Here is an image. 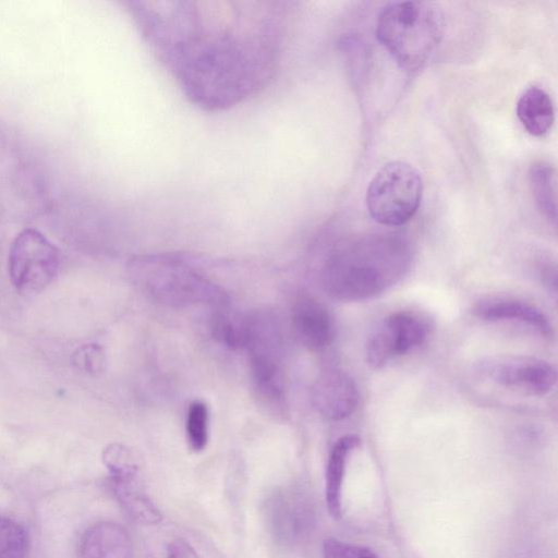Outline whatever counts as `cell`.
Instances as JSON below:
<instances>
[{
	"label": "cell",
	"mask_w": 558,
	"mask_h": 558,
	"mask_svg": "<svg viewBox=\"0 0 558 558\" xmlns=\"http://www.w3.org/2000/svg\"><path fill=\"white\" fill-rule=\"evenodd\" d=\"M29 538L17 521L0 515V558H27Z\"/></svg>",
	"instance_id": "19"
},
{
	"label": "cell",
	"mask_w": 558,
	"mask_h": 558,
	"mask_svg": "<svg viewBox=\"0 0 558 558\" xmlns=\"http://www.w3.org/2000/svg\"><path fill=\"white\" fill-rule=\"evenodd\" d=\"M517 116L531 135L544 136L554 123L555 111L551 98L543 88L531 86L518 100Z\"/></svg>",
	"instance_id": "16"
},
{
	"label": "cell",
	"mask_w": 558,
	"mask_h": 558,
	"mask_svg": "<svg viewBox=\"0 0 558 558\" xmlns=\"http://www.w3.org/2000/svg\"><path fill=\"white\" fill-rule=\"evenodd\" d=\"M186 440L190 448L199 452L208 441V409L202 401H193L186 414Z\"/></svg>",
	"instance_id": "20"
},
{
	"label": "cell",
	"mask_w": 558,
	"mask_h": 558,
	"mask_svg": "<svg viewBox=\"0 0 558 558\" xmlns=\"http://www.w3.org/2000/svg\"><path fill=\"white\" fill-rule=\"evenodd\" d=\"M359 399L354 379L338 368L323 372L312 389L314 407L328 421H341L350 416L356 409Z\"/></svg>",
	"instance_id": "10"
},
{
	"label": "cell",
	"mask_w": 558,
	"mask_h": 558,
	"mask_svg": "<svg viewBox=\"0 0 558 558\" xmlns=\"http://www.w3.org/2000/svg\"><path fill=\"white\" fill-rule=\"evenodd\" d=\"M140 28L185 94L206 109L236 105L271 77L286 9L276 2H136Z\"/></svg>",
	"instance_id": "1"
},
{
	"label": "cell",
	"mask_w": 558,
	"mask_h": 558,
	"mask_svg": "<svg viewBox=\"0 0 558 558\" xmlns=\"http://www.w3.org/2000/svg\"><path fill=\"white\" fill-rule=\"evenodd\" d=\"M442 12L423 1H396L380 11L376 23L379 43L407 70L421 68L440 44Z\"/></svg>",
	"instance_id": "3"
},
{
	"label": "cell",
	"mask_w": 558,
	"mask_h": 558,
	"mask_svg": "<svg viewBox=\"0 0 558 558\" xmlns=\"http://www.w3.org/2000/svg\"><path fill=\"white\" fill-rule=\"evenodd\" d=\"M267 518L271 533L281 542L292 541L298 533L299 511L287 493L277 492L268 499Z\"/></svg>",
	"instance_id": "18"
},
{
	"label": "cell",
	"mask_w": 558,
	"mask_h": 558,
	"mask_svg": "<svg viewBox=\"0 0 558 558\" xmlns=\"http://www.w3.org/2000/svg\"><path fill=\"white\" fill-rule=\"evenodd\" d=\"M60 267L59 250L39 231L23 230L9 253V274L22 292H39L52 282Z\"/></svg>",
	"instance_id": "7"
},
{
	"label": "cell",
	"mask_w": 558,
	"mask_h": 558,
	"mask_svg": "<svg viewBox=\"0 0 558 558\" xmlns=\"http://www.w3.org/2000/svg\"><path fill=\"white\" fill-rule=\"evenodd\" d=\"M529 182L535 203L554 225L557 220V177L555 168L546 161H536L529 170Z\"/></svg>",
	"instance_id": "17"
},
{
	"label": "cell",
	"mask_w": 558,
	"mask_h": 558,
	"mask_svg": "<svg viewBox=\"0 0 558 558\" xmlns=\"http://www.w3.org/2000/svg\"><path fill=\"white\" fill-rule=\"evenodd\" d=\"M147 558H202L193 546L182 537H172L161 542Z\"/></svg>",
	"instance_id": "24"
},
{
	"label": "cell",
	"mask_w": 558,
	"mask_h": 558,
	"mask_svg": "<svg viewBox=\"0 0 558 558\" xmlns=\"http://www.w3.org/2000/svg\"><path fill=\"white\" fill-rule=\"evenodd\" d=\"M360 444L361 439L357 435L348 434L340 437L329 452L325 474V496L327 509L335 519H339L342 514L341 490L347 462L351 452Z\"/></svg>",
	"instance_id": "15"
},
{
	"label": "cell",
	"mask_w": 558,
	"mask_h": 558,
	"mask_svg": "<svg viewBox=\"0 0 558 558\" xmlns=\"http://www.w3.org/2000/svg\"><path fill=\"white\" fill-rule=\"evenodd\" d=\"M422 195L420 172L405 161L395 160L374 174L366 190L365 202L376 222L398 227L416 214Z\"/></svg>",
	"instance_id": "5"
},
{
	"label": "cell",
	"mask_w": 558,
	"mask_h": 558,
	"mask_svg": "<svg viewBox=\"0 0 558 558\" xmlns=\"http://www.w3.org/2000/svg\"><path fill=\"white\" fill-rule=\"evenodd\" d=\"M412 253L400 238L373 235L333 247L323 259L318 278L331 298L360 302L376 298L409 271Z\"/></svg>",
	"instance_id": "2"
},
{
	"label": "cell",
	"mask_w": 558,
	"mask_h": 558,
	"mask_svg": "<svg viewBox=\"0 0 558 558\" xmlns=\"http://www.w3.org/2000/svg\"><path fill=\"white\" fill-rule=\"evenodd\" d=\"M291 328L295 339L310 351L328 347L335 336V325L327 307L312 296L299 298L291 311Z\"/></svg>",
	"instance_id": "11"
},
{
	"label": "cell",
	"mask_w": 558,
	"mask_h": 558,
	"mask_svg": "<svg viewBox=\"0 0 558 558\" xmlns=\"http://www.w3.org/2000/svg\"><path fill=\"white\" fill-rule=\"evenodd\" d=\"M210 328L214 338L221 344L230 349L244 347V318L236 319L217 312L213 315Z\"/></svg>",
	"instance_id": "21"
},
{
	"label": "cell",
	"mask_w": 558,
	"mask_h": 558,
	"mask_svg": "<svg viewBox=\"0 0 558 558\" xmlns=\"http://www.w3.org/2000/svg\"><path fill=\"white\" fill-rule=\"evenodd\" d=\"M129 272L142 292L168 306L223 305L227 300L219 287L173 257H136L130 263Z\"/></svg>",
	"instance_id": "4"
},
{
	"label": "cell",
	"mask_w": 558,
	"mask_h": 558,
	"mask_svg": "<svg viewBox=\"0 0 558 558\" xmlns=\"http://www.w3.org/2000/svg\"><path fill=\"white\" fill-rule=\"evenodd\" d=\"M475 374L509 391L543 397L556 385V368L548 362L529 355H497L480 360Z\"/></svg>",
	"instance_id": "6"
},
{
	"label": "cell",
	"mask_w": 558,
	"mask_h": 558,
	"mask_svg": "<svg viewBox=\"0 0 558 558\" xmlns=\"http://www.w3.org/2000/svg\"><path fill=\"white\" fill-rule=\"evenodd\" d=\"M474 315L486 322H511L525 325L543 337L553 336V325L547 315L537 306L515 298L493 296L478 301Z\"/></svg>",
	"instance_id": "12"
},
{
	"label": "cell",
	"mask_w": 558,
	"mask_h": 558,
	"mask_svg": "<svg viewBox=\"0 0 558 558\" xmlns=\"http://www.w3.org/2000/svg\"><path fill=\"white\" fill-rule=\"evenodd\" d=\"M78 558H134L133 543L121 524L100 521L82 536Z\"/></svg>",
	"instance_id": "14"
},
{
	"label": "cell",
	"mask_w": 558,
	"mask_h": 558,
	"mask_svg": "<svg viewBox=\"0 0 558 558\" xmlns=\"http://www.w3.org/2000/svg\"><path fill=\"white\" fill-rule=\"evenodd\" d=\"M323 556L324 558H378L367 547L348 544L333 537L324 541Z\"/></svg>",
	"instance_id": "23"
},
{
	"label": "cell",
	"mask_w": 558,
	"mask_h": 558,
	"mask_svg": "<svg viewBox=\"0 0 558 558\" xmlns=\"http://www.w3.org/2000/svg\"><path fill=\"white\" fill-rule=\"evenodd\" d=\"M108 486L130 520L142 525L158 524L162 515L138 481V472L109 474Z\"/></svg>",
	"instance_id": "13"
},
{
	"label": "cell",
	"mask_w": 558,
	"mask_h": 558,
	"mask_svg": "<svg viewBox=\"0 0 558 558\" xmlns=\"http://www.w3.org/2000/svg\"><path fill=\"white\" fill-rule=\"evenodd\" d=\"M279 349L250 350L254 396L258 405L274 417L288 414L286 387L279 364Z\"/></svg>",
	"instance_id": "9"
},
{
	"label": "cell",
	"mask_w": 558,
	"mask_h": 558,
	"mask_svg": "<svg viewBox=\"0 0 558 558\" xmlns=\"http://www.w3.org/2000/svg\"><path fill=\"white\" fill-rule=\"evenodd\" d=\"M429 332V324L423 316L409 311L392 313L369 335L365 347L366 362L372 368H381L392 359L422 345Z\"/></svg>",
	"instance_id": "8"
},
{
	"label": "cell",
	"mask_w": 558,
	"mask_h": 558,
	"mask_svg": "<svg viewBox=\"0 0 558 558\" xmlns=\"http://www.w3.org/2000/svg\"><path fill=\"white\" fill-rule=\"evenodd\" d=\"M83 350L80 355L84 367L90 372L99 369L102 361L100 349L96 345H89L85 347Z\"/></svg>",
	"instance_id": "25"
},
{
	"label": "cell",
	"mask_w": 558,
	"mask_h": 558,
	"mask_svg": "<svg viewBox=\"0 0 558 558\" xmlns=\"http://www.w3.org/2000/svg\"><path fill=\"white\" fill-rule=\"evenodd\" d=\"M102 461L109 474L138 472L140 470L133 452L120 444L109 445L102 452Z\"/></svg>",
	"instance_id": "22"
}]
</instances>
